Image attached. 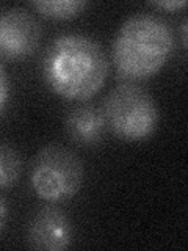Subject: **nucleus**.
Listing matches in <instances>:
<instances>
[{
  "label": "nucleus",
  "mask_w": 188,
  "mask_h": 251,
  "mask_svg": "<svg viewBox=\"0 0 188 251\" xmlns=\"http://www.w3.org/2000/svg\"><path fill=\"white\" fill-rule=\"evenodd\" d=\"M100 110L107 129L124 141L149 138L160 120L152 94L132 82H122L110 91Z\"/></svg>",
  "instance_id": "7ed1b4c3"
},
{
  "label": "nucleus",
  "mask_w": 188,
  "mask_h": 251,
  "mask_svg": "<svg viewBox=\"0 0 188 251\" xmlns=\"http://www.w3.org/2000/svg\"><path fill=\"white\" fill-rule=\"evenodd\" d=\"M31 6L46 18L72 19L88 6V2H83V0H38V2H31Z\"/></svg>",
  "instance_id": "6e6552de"
},
{
  "label": "nucleus",
  "mask_w": 188,
  "mask_h": 251,
  "mask_svg": "<svg viewBox=\"0 0 188 251\" xmlns=\"http://www.w3.org/2000/svg\"><path fill=\"white\" fill-rule=\"evenodd\" d=\"M172 49L174 35L166 21L149 13L133 14L122 22L113 39L115 73L122 82L147 80L166 65Z\"/></svg>",
  "instance_id": "f03ea898"
},
{
  "label": "nucleus",
  "mask_w": 188,
  "mask_h": 251,
  "mask_svg": "<svg viewBox=\"0 0 188 251\" xmlns=\"http://www.w3.org/2000/svg\"><path fill=\"white\" fill-rule=\"evenodd\" d=\"M72 242V225L57 206H46L35 212L27 226V245L31 250L63 251Z\"/></svg>",
  "instance_id": "423d86ee"
},
{
  "label": "nucleus",
  "mask_w": 188,
  "mask_h": 251,
  "mask_svg": "<svg viewBox=\"0 0 188 251\" xmlns=\"http://www.w3.org/2000/svg\"><path fill=\"white\" fill-rule=\"evenodd\" d=\"M22 173V159L18 149L11 145L0 143V190L13 187Z\"/></svg>",
  "instance_id": "1a4fd4ad"
},
{
  "label": "nucleus",
  "mask_w": 188,
  "mask_h": 251,
  "mask_svg": "<svg viewBox=\"0 0 188 251\" xmlns=\"http://www.w3.org/2000/svg\"><path fill=\"white\" fill-rule=\"evenodd\" d=\"M6 218H8V204L3 196H0V231L3 229Z\"/></svg>",
  "instance_id": "f8f14e48"
},
{
  "label": "nucleus",
  "mask_w": 188,
  "mask_h": 251,
  "mask_svg": "<svg viewBox=\"0 0 188 251\" xmlns=\"http://www.w3.org/2000/svg\"><path fill=\"white\" fill-rule=\"evenodd\" d=\"M155 6L163 8V10H179L187 5L185 0H172V2H155Z\"/></svg>",
  "instance_id": "9b49d317"
},
{
  "label": "nucleus",
  "mask_w": 188,
  "mask_h": 251,
  "mask_svg": "<svg viewBox=\"0 0 188 251\" xmlns=\"http://www.w3.org/2000/svg\"><path fill=\"white\" fill-rule=\"evenodd\" d=\"M41 25L24 8L0 13V58L21 60L33 55L41 43Z\"/></svg>",
  "instance_id": "39448f33"
},
{
  "label": "nucleus",
  "mask_w": 188,
  "mask_h": 251,
  "mask_svg": "<svg viewBox=\"0 0 188 251\" xmlns=\"http://www.w3.org/2000/svg\"><path fill=\"white\" fill-rule=\"evenodd\" d=\"M182 41H184V46H187V19H184L182 22Z\"/></svg>",
  "instance_id": "ddd939ff"
},
{
  "label": "nucleus",
  "mask_w": 188,
  "mask_h": 251,
  "mask_svg": "<svg viewBox=\"0 0 188 251\" xmlns=\"http://www.w3.org/2000/svg\"><path fill=\"white\" fill-rule=\"evenodd\" d=\"M83 176V163L72 149L61 145H47L35 155L30 184L41 200L61 202L80 192Z\"/></svg>",
  "instance_id": "20e7f679"
},
{
  "label": "nucleus",
  "mask_w": 188,
  "mask_h": 251,
  "mask_svg": "<svg viewBox=\"0 0 188 251\" xmlns=\"http://www.w3.org/2000/svg\"><path fill=\"white\" fill-rule=\"evenodd\" d=\"M110 71L102 46L82 33L53 39L43 58V75L49 88L69 100H88L104 86Z\"/></svg>",
  "instance_id": "f257e3e1"
},
{
  "label": "nucleus",
  "mask_w": 188,
  "mask_h": 251,
  "mask_svg": "<svg viewBox=\"0 0 188 251\" xmlns=\"http://www.w3.org/2000/svg\"><path fill=\"white\" fill-rule=\"evenodd\" d=\"M107 129L102 110L96 105L83 104L72 108L66 116V130L69 137L80 145H94L102 138Z\"/></svg>",
  "instance_id": "0eeeda50"
},
{
  "label": "nucleus",
  "mask_w": 188,
  "mask_h": 251,
  "mask_svg": "<svg viewBox=\"0 0 188 251\" xmlns=\"http://www.w3.org/2000/svg\"><path fill=\"white\" fill-rule=\"evenodd\" d=\"M8 98H10V82H8V75L3 65L0 63V113L3 112Z\"/></svg>",
  "instance_id": "9d476101"
}]
</instances>
